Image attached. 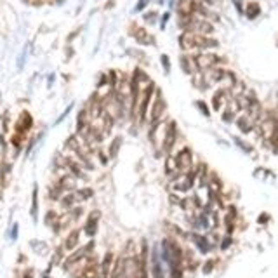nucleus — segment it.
I'll list each match as a JSON object with an SVG mask.
<instances>
[{"mask_svg": "<svg viewBox=\"0 0 278 278\" xmlns=\"http://www.w3.org/2000/svg\"><path fill=\"white\" fill-rule=\"evenodd\" d=\"M176 164H178V170L183 172V170H190L193 165V157H191V151L188 148L179 149V153L176 155Z\"/></svg>", "mask_w": 278, "mask_h": 278, "instance_id": "6e6552de", "label": "nucleus"}, {"mask_svg": "<svg viewBox=\"0 0 278 278\" xmlns=\"http://www.w3.org/2000/svg\"><path fill=\"white\" fill-rule=\"evenodd\" d=\"M120 146H122V137H115L112 141V145H110V157H115L116 153H118V149H120Z\"/></svg>", "mask_w": 278, "mask_h": 278, "instance_id": "5701e85b", "label": "nucleus"}, {"mask_svg": "<svg viewBox=\"0 0 278 278\" xmlns=\"http://www.w3.org/2000/svg\"><path fill=\"white\" fill-rule=\"evenodd\" d=\"M160 61H162V66H164V70H165V73H169V71H170V61H169V58H167V54H162Z\"/></svg>", "mask_w": 278, "mask_h": 278, "instance_id": "393cba45", "label": "nucleus"}, {"mask_svg": "<svg viewBox=\"0 0 278 278\" xmlns=\"http://www.w3.org/2000/svg\"><path fill=\"white\" fill-rule=\"evenodd\" d=\"M165 99H164V96L160 91H157V98L151 101V106H149V112H148V125L149 129H153L157 127L160 122H162V116L165 113Z\"/></svg>", "mask_w": 278, "mask_h": 278, "instance_id": "f03ea898", "label": "nucleus"}, {"mask_svg": "<svg viewBox=\"0 0 278 278\" xmlns=\"http://www.w3.org/2000/svg\"><path fill=\"white\" fill-rule=\"evenodd\" d=\"M11 238H13V240H16L17 238V224H14L13 229H11Z\"/></svg>", "mask_w": 278, "mask_h": 278, "instance_id": "c85d7f7f", "label": "nucleus"}, {"mask_svg": "<svg viewBox=\"0 0 278 278\" xmlns=\"http://www.w3.org/2000/svg\"><path fill=\"white\" fill-rule=\"evenodd\" d=\"M179 46L183 50H205V49H214L217 47L216 38H211L209 35H198L191 33V32H184L179 37Z\"/></svg>", "mask_w": 278, "mask_h": 278, "instance_id": "f257e3e1", "label": "nucleus"}, {"mask_svg": "<svg viewBox=\"0 0 278 278\" xmlns=\"http://www.w3.org/2000/svg\"><path fill=\"white\" fill-rule=\"evenodd\" d=\"M196 106H198V108L202 110V113H204L205 116H209V115H211V112H209V106L204 103V101H196Z\"/></svg>", "mask_w": 278, "mask_h": 278, "instance_id": "bb28decb", "label": "nucleus"}, {"mask_svg": "<svg viewBox=\"0 0 278 278\" xmlns=\"http://www.w3.org/2000/svg\"><path fill=\"white\" fill-rule=\"evenodd\" d=\"M79 278H99V264H98L94 259L89 261L87 264H83Z\"/></svg>", "mask_w": 278, "mask_h": 278, "instance_id": "9b49d317", "label": "nucleus"}, {"mask_svg": "<svg viewBox=\"0 0 278 278\" xmlns=\"http://www.w3.org/2000/svg\"><path fill=\"white\" fill-rule=\"evenodd\" d=\"M75 195H77L79 200H89V198H92V195H94V190H91V188H82V190L75 191Z\"/></svg>", "mask_w": 278, "mask_h": 278, "instance_id": "aec40b11", "label": "nucleus"}, {"mask_svg": "<svg viewBox=\"0 0 278 278\" xmlns=\"http://www.w3.org/2000/svg\"><path fill=\"white\" fill-rule=\"evenodd\" d=\"M98 157H99V160H101V162H103V164H106V162H108V158L104 157V153H103V151H98Z\"/></svg>", "mask_w": 278, "mask_h": 278, "instance_id": "c756f323", "label": "nucleus"}, {"mask_svg": "<svg viewBox=\"0 0 278 278\" xmlns=\"http://www.w3.org/2000/svg\"><path fill=\"white\" fill-rule=\"evenodd\" d=\"M32 127H33V116L30 115V112H23L19 115V118L16 120V132L17 134H23L25 136L28 131H32Z\"/></svg>", "mask_w": 278, "mask_h": 278, "instance_id": "1a4fd4ad", "label": "nucleus"}, {"mask_svg": "<svg viewBox=\"0 0 278 278\" xmlns=\"http://www.w3.org/2000/svg\"><path fill=\"white\" fill-rule=\"evenodd\" d=\"M25 278H33V271H26V275H25Z\"/></svg>", "mask_w": 278, "mask_h": 278, "instance_id": "2f4dec72", "label": "nucleus"}, {"mask_svg": "<svg viewBox=\"0 0 278 278\" xmlns=\"http://www.w3.org/2000/svg\"><path fill=\"white\" fill-rule=\"evenodd\" d=\"M71 110H73V103H71V104H68V108L65 110V112H63V115L59 116L58 120H56V124H59V122H63V120H65V118H66V116L70 115V112H71Z\"/></svg>", "mask_w": 278, "mask_h": 278, "instance_id": "a878e982", "label": "nucleus"}, {"mask_svg": "<svg viewBox=\"0 0 278 278\" xmlns=\"http://www.w3.org/2000/svg\"><path fill=\"white\" fill-rule=\"evenodd\" d=\"M99 219H101V212L99 211H92L87 216V221H85V226H83V231L89 238L96 237L98 233V228H99Z\"/></svg>", "mask_w": 278, "mask_h": 278, "instance_id": "0eeeda50", "label": "nucleus"}, {"mask_svg": "<svg viewBox=\"0 0 278 278\" xmlns=\"http://www.w3.org/2000/svg\"><path fill=\"white\" fill-rule=\"evenodd\" d=\"M191 61H193V66L195 70L200 71H205V70H211V68L217 66L223 58L219 54H214V52H198V54H193L190 56Z\"/></svg>", "mask_w": 278, "mask_h": 278, "instance_id": "7ed1b4c3", "label": "nucleus"}, {"mask_svg": "<svg viewBox=\"0 0 278 278\" xmlns=\"http://www.w3.org/2000/svg\"><path fill=\"white\" fill-rule=\"evenodd\" d=\"M94 250V242H89L87 245H83V247H80L79 250H73V252L70 254L66 258V261H65V264H63V268L66 271H70L71 268H75V266H79L80 262H83L85 259H87L89 254Z\"/></svg>", "mask_w": 278, "mask_h": 278, "instance_id": "20e7f679", "label": "nucleus"}, {"mask_svg": "<svg viewBox=\"0 0 278 278\" xmlns=\"http://www.w3.org/2000/svg\"><path fill=\"white\" fill-rule=\"evenodd\" d=\"M113 262H115V254H113L112 250H108V252L104 254L103 261H101L99 264V278H110Z\"/></svg>", "mask_w": 278, "mask_h": 278, "instance_id": "9d476101", "label": "nucleus"}, {"mask_svg": "<svg viewBox=\"0 0 278 278\" xmlns=\"http://www.w3.org/2000/svg\"><path fill=\"white\" fill-rule=\"evenodd\" d=\"M223 96H224L223 89H219V91L214 94V98H212V106H214V110H221V106H223Z\"/></svg>", "mask_w": 278, "mask_h": 278, "instance_id": "4be33fe9", "label": "nucleus"}, {"mask_svg": "<svg viewBox=\"0 0 278 278\" xmlns=\"http://www.w3.org/2000/svg\"><path fill=\"white\" fill-rule=\"evenodd\" d=\"M158 17V13H155V11H149V13L143 14V19H145V23H148V25H153L155 21H157Z\"/></svg>", "mask_w": 278, "mask_h": 278, "instance_id": "b1692460", "label": "nucleus"}, {"mask_svg": "<svg viewBox=\"0 0 278 278\" xmlns=\"http://www.w3.org/2000/svg\"><path fill=\"white\" fill-rule=\"evenodd\" d=\"M151 277L153 278H165L164 277V271H162V261H160V256H158L157 249L151 250Z\"/></svg>", "mask_w": 278, "mask_h": 278, "instance_id": "f8f14e48", "label": "nucleus"}, {"mask_svg": "<svg viewBox=\"0 0 278 278\" xmlns=\"http://www.w3.org/2000/svg\"><path fill=\"white\" fill-rule=\"evenodd\" d=\"M77 195L75 193H70V195H65L61 198V204H63V207L65 209H73V205H75V202H77Z\"/></svg>", "mask_w": 278, "mask_h": 278, "instance_id": "6ab92c4d", "label": "nucleus"}, {"mask_svg": "<svg viewBox=\"0 0 278 278\" xmlns=\"http://www.w3.org/2000/svg\"><path fill=\"white\" fill-rule=\"evenodd\" d=\"M195 244L200 249V252H209V249H211V245H209V242L205 240V237H200V235L195 237Z\"/></svg>", "mask_w": 278, "mask_h": 278, "instance_id": "412c9836", "label": "nucleus"}, {"mask_svg": "<svg viewBox=\"0 0 278 278\" xmlns=\"http://www.w3.org/2000/svg\"><path fill=\"white\" fill-rule=\"evenodd\" d=\"M30 214L33 217V221H37L38 216V186H33V195H32V209H30Z\"/></svg>", "mask_w": 278, "mask_h": 278, "instance_id": "4468645a", "label": "nucleus"}, {"mask_svg": "<svg viewBox=\"0 0 278 278\" xmlns=\"http://www.w3.org/2000/svg\"><path fill=\"white\" fill-rule=\"evenodd\" d=\"M176 136H178V129H176L174 122H169L164 127V137H162V145H160V151L164 153H170V149L176 143Z\"/></svg>", "mask_w": 278, "mask_h": 278, "instance_id": "423d86ee", "label": "nucleus"}, {"mask_svg": "<svg viewBox=\"0 0 278 278\" xmlns=\"http://www.w3.org/2000/svg\"><path fill=\"white\" fill-rule=\"evenodd\" d=\"M165 172L167 174H176L179 172L178 170V164H176V158L174 157H167V162H165Z\"/></svg>", "mask_w": 278, "mask_h": 278, "instance_id": "a211bd4d", "label": "nucleus"}, {"mask_svg": "<svg viewBox=\"0 0 278 278\" xmlns=\"http://www.w3.org/2000/svg\"><path fill=\"white\" fill-rule=\"evenodd\" d=\"M129 33L137 44H143V46H155V37L151 33L146 32V28L139 26L137 23H132L129 28Z\"/></svg>", "mask_w": 278, "mask_h": 278, "instance_id": "39448f33", "label": "nucleus"}, {"mask_svg": "<svg viewBox=\"0 0 278 278\" xmlns=\"http://www.w3.org/2000/svg\"><path fill=\"white\" fill-rule=\"evenodd\" d=\"M66 165H68V169H70L71 174H73V178H85L83 170L80 169V164H77L75 160H71V158H66Z\"/></svg>", "mask_w": 278, "mask_h": 278, "instance_id": "2eb2a0df", "label": "nucleus"}, {"mask_svg": "<svg viewBox=\"0 0 278 278\" xmlns=\"http://www.w3.org/2000/svg\"><path fill=\"white\" fill-rule=\"evenodd\" d=\"M245 14H247L249 19H256V17L261 14V7H259L258 2H250V4L247 5V9H245Z\"/></svg>", "mask_w": 278, "mask_h": 278, "instance_id": "f3484780", "label": "nucleus"}, {"mask_svg": "<svg viewBox=\"0 0 278 278\" xmlns=\"http://www.w3.org/2000/svg\"><path fill=\"white\" fill-rule=\"evenodd\" d=\"M146 5H148V0H139V2H137V5H136V9H134V11H136V13H141L143 9L146 7Z\"/></svg>", "mask_w": 278, "mask_h": 278, "instance_id": "cd10ccee", "label": "nucleus"}, {"mask_svg": "<svg viewBox=\"0 0 278 278\" xmlns=\"http://www.w3.org/2000/svg\"><path fill=\"white\" fill-rule=\"evenodd\" d=\"M167 19H169V13H165V14H164V17H162V30H164V26H165Z\"/></svg>", "mask_w": 278, "mask_h": 278, "instance_id": "7c9ffc66", "label": "nucleus"}, {"mask_svg": "<svg viewBox=\"0 0 278 278\" xmlns=\"http://www.w3.org/2000/svg\"><path fill=\"white\" fill-rule=\"evenodd\" d=\"M79 240H80V229H73V231H70L66 240H65L63 249L68 250V252H73V250L77 249V245H79Z\"/></svg>", "mask_w": 278, "mask_h": 278, "instance_id": "ddd939ff", "label": "nucleus"}, {"mask_svg": "<svg viewBox=\"0 0 278 278\" xmlns=\"http://www.w3.org/2000/svg\"><path fill=\"white\" fill-rule=\"evenodd\" d=\"M238 124V129L242 131V132H250L252 131V120H250V115H244L240 116L237 120Z\"/></svg>", "mask_w": 278, "mask_h": 278, "instance_id": "dca6fc26", "label": "nucleus"}, {"mask_svg": "<svg viewBox=\"0 0 278 278\" xmlns=\"http://www.w3.org/2000/svg\"><path fill=\"white\" fill-rule=\"evenodd\" d=\"M46 278H49V277H46Z\"/></svg>", "mask_w": 278, "mask_h": 278, "instance_id": "473e14b6", "label": "nucleus"}]
</instances>
